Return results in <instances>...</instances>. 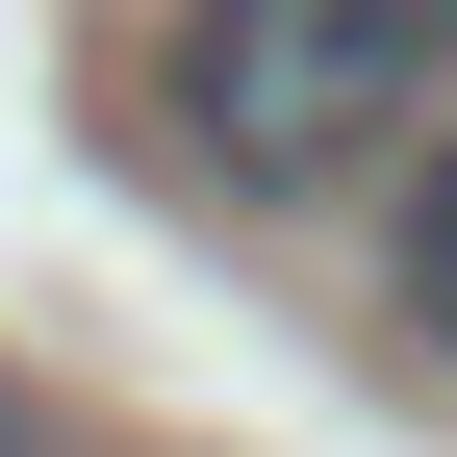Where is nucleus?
<instances>
[{"mask_svg": "<svg viewBox=\"0 0 457 457\" xmlns=\"http://www.w3.org/2000/svg\"><path fill=\"white\" fill-rule=\"evenodd\" d=\"M179 128H204V179L330 204L457 128V0H179Z\"/></svg>", "mask_w": 457, "mask_h": 457, "instance_id": "1", "label": "nucleus"}, {"mask_svg": "<svg viewBox=\"0 0 457 457\" xmlns=\"http://www.w3.org/2000/svg\"><path fill=\"white\" fill-rule=\"evenodd\" d=\"M381 305H407V356H457V128L381 179Z\"/></svg>", "mask_w": 457, "mask_h": 457, "instance_id": "2", "label": "nucleus"}, {"mask_svg": "<svg viewBox=\"0 0 457 457\" xmlns=\"http://www.w3.org/2000/svg\"><path fill=\"white\" fill-rule=\"evenodd\" d=\"M0 457H102V432H51V407H26V381H0Z\"/></svg>", "mask_w": 457, "mask_h": 457, "instance_id": "3", "label": "nucleus"}]
</instances>
